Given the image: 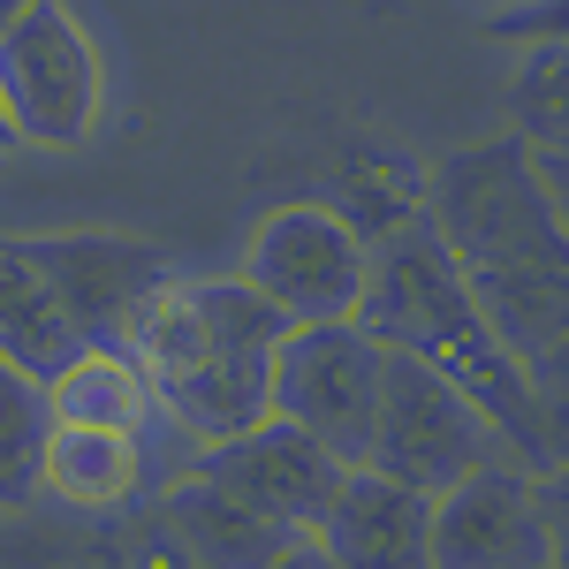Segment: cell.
<instances>
[{"label":"cell","mask_w":569,"mask_h":569,"mask_svg":"<svg viewBox=\"0 0 569 569\" xmlns=\"http://www.w3.org/2000/svg\"><path fill=\"white\" fill-rule=\"evenodd\" d=\"M426 228L456 266L463 297L479 305L493 342L517 357L531 388L562 410L569 365V236L562 198L531 176V152L517 137H486L433 160L426 176Z\"/></svg>","instance_id":"obj_1"},{"label":"cell","mask_w":569,"mask_h":569,"mask_svg":"<svg viewBox=\"0 0 569 569\" xmlns=\"http://www.w3.org/2000/svg\"><path fill=\"white\" fill-rule=\"evenodd\" d=\"M357 327L380 350H402L426 372H440L501 433L517 471H531V479L562 471V410L517 372V357L493 342V327L463 297V281H456V266L440 251V236L426 228V213H402L372 243V289H365Z\"/></svg>","instance_id":"obj_2"},{"label":"cell","mask_w":569,"mask_h":569,"mask_svg":"<svg viewBox=\"0 0 569 569\" xmlns=\"http://www.w3.org/2000/svg\"><path fill=\"white\" fill-rule=\"evenodd\" d=\"M198 311H206L198 350L152 388V410H168L198 448H213V440H236L266 418V372H273L289 319L266 305L259 289H243L236 273L198 281Z\"/></svg>","instance_id":"obj_3"},{"label":"cell","mask_w":569,"mask_h":569,"mask_svg":"<svg viewBox=\"0 0 569 569\" xmlns=\"http://www.w3.org/2000/svg\"><path fill=\"white\" fill-rule=\"evenodd\" d=\"M486 463H509V448L479 410L440 372H426L418 357H402V350L380 357V402H372V433H365V471H380V479L433 501V493H448L456 479H471Z\"/></svg>","instance_id":"obj_4"},{"label":"cell","mask_w":569,"mask_h":569,"mask_svg":"<svg viewBox=\"0 0 569 569\" xmlns=\"http://www.w3.org/2000/svg\"><path fill=\"white\" fill-rule=\"evenodd\" d=\"M99 107H107V69L84 23L61 0H31L0 39V137L39 152H77L99 130Z\"/></svg>","instance_id":"obj_5"},{"label":"cell","mask_w":569,"mask_h":569,"mask_svg":"<svg viewBox=\"0 0 569 569\" xmlns=\"http://www.w3.org/2000/svg\"><path fill=\"white\" fill-rule=\"evenodd\" d=\"M243 289H259L289 327H335L365 311L372 236L335 206H273L243 251Z\"/></svg>","instance_id":"obj_6"},{"label":"cell","mask_w":569,"mask_h":569,"mask_svg":"<svg viewBox=\"0 0 569 569\" xmlns=\"http://www.w3.org/2000/svg\"><path fill=\"white\" fill-rule=\"evenodd\" d=\"M380 342L357 327V319H335V327H289L281 350H273V372H266V418L311 433L327 456L342 463H365V433H372V402H380Z\"/></svg>","instance_id":"obj_7"},{"label":"cell","mask_w":569,"mask_h":569,"mask_svg":"<svg viewBox=\"0 0 569 569\" xmlns=\"http://www.w3.org/2000/svg\"><path fill=\"white\" fill-rule=\"evenodd\" d=\"M555 562H562L555 479H531L517 463H486L448 493H433V569H555Z\"/></svg>","instance_id":"obj_8"},{"label":"cell","mask_w":569,"mask_h":569,"mask_svg":"<svg viewBox=\"0 0 569 569\" xmlns=\"http://www.w3.org/2000/svg\"><path fill=\"white\" fill-rule=\"evenodd\" d=\"M16 243L53 281V297L77 319L84 350H122L137 311L152 305V289L176 273V259L160 243L122 236V228H69V236H16Z\"/></svg>","instance_id":"obj_9"},{"label":"cell","mask_w":569,"mask_h":569,"mask_svg":"<svg viewBox=\"0 0 569 569\" xmlns=\"http://www.w3.org/2000/svg\"><path fill=\"white\" fill-rule=\"evenodd\" d=\"M342 471H350L342 456H327L311 433L281 426V418H259L251 433L213 440L198 456V479H213L228 501H243L251 517H266L273 531H289V539H311L319 531Z\"/></svg>","instance_id":"obj_10"},{"label":"cell","mask_w":569,"mask_h":569,"mask_svg":"<svg viewBox=\"0 0 569 569\" xmlns=\"http://www.w3.org/2000/svg\"><path fill=\"white\" fill-rule=\"evenodd\" d=\"M311 547L335 569H433V501L380 471H342Z\"/></svg>","instance_id":"obj_11"},{"label":"cell","mask_w":569,"mask_h":569,"mask_svg":"<svg viewBox=\"0 0 569 569\" xmlns=\"http://www.w3.org/2000/svg\"><path fill=\"white\" fill-rule=\"evenodd\" d=\"M160 531L176 539V555L190 569H273L289 531H273L266 517H251L243 501H228L213 479H176L160 493Z\"/></svg>","instance_id":"obj_12"},{"label":"cell","mask_w":569,"mask_h":569,"mask_svg":"<svg viewBox=\"0 0 569 569\" xmlns=\"http://www.w3.org/2000/svg\"><path fill=\"white\" fill-rule=\"evenodd\" d=\"M77 350H84V335H77V319L61 311L53 281L31 266V251H23L16 236H0V365H16L23 380L46 388Z\"/></svg>","instance_id":"obj_13"},{"label":"cell","mask_w":569,"mask_h":569,"mask_svg":"<svg viewBox=\"0 0 569 569\" xmlns=\"http://www.w3.org/2000/svg\"><path fill=\"white\" fill-rule=\"evenodd\" d=\"M144 479V448L137 433H99V426H53L39 463V493L69 509H122Z\"/></svg>","instance_id":"obj_14"},{"label":"cell","mask_w":569,"mask_h":569,"mask_svg":"<svg viewBox=\"0 0 569 569\" xmlns=\"http://www.w3.org/2000/svg\"><path fill=\"white\" fill-rule=\"evenodd\" d=\"M46 410L53 426H99V433H144L152 418V388L122 350H77L53 380H46Z\"/></svg>","instance_id":"obj_15"},{"label":"cell","mask_w":569,"mask_h":569,"mask_svg":"<svg viewBox=\"0 0 569 569\" xmlns=\"http://www.w3.org/2000/svg\"><path fill=\"white\" fill-rule=\"evenodd\" d=\"M46 433H53L46 388L23 380L16 365H0V509H31V501H39Z\"/></svg>","instance_id":"obj_16"},{"label":"cell","mask_w":569,"mask_h":569,"mask_svg":"<svg viewBox=\"0 0 569 569\" xmlns=\"http://www.w3.org/2000/svg\"><path fill=\"white\" fill-rule=\"evenodd\" d=\"M509 107H517V144H525L531 160H562L569 144V122H562V39H539L525 69H517V91H509Z\"/></svg>","instance_id":"obj_17"},{"label":"cell","mask_w":569,"mask_h":569,"mask_svg":"<svg viewBox=\"0 0 569 569\" xmlns=\"http://www.w3.org/2000/svg\"><path fill=\"white\" fill-rule=\"evenodd\" d=\"M273 569H335V562H327V555H319L311 539H289V547H281V562H273Z\"/></svg>","instance_id":"obj_18"},{"label":"cell","mask_w":569,"mask_h":569,"mask_svg":"<svg viewBox=\"0 0 569 569\" xmlns=\"http://www.w3.org/2000/svg\"><path fill=\"white\" fill-rule=\"evenodd\" d=\"M23 8H31V0H0V39H8V23H16Z\"/></svg>","instance_id":"obj_19"},{"label":"cell","mask_w":569,"mask_h":569,"mask_svg":"<svg viewBox=\"0 0 569 569\" xmlns=\"http://www.w3.org/2000/svg\"><path fill=\"white\" fill-rule=\"evenodd\" d=\"M0 160H8V144H0Z\"/></svg>","instance_id":"obj_20"},{"label":"cell","mask_w":569,"mask_h":569,"mask_svg":"<svg viewBox=\"0 0 569 569\" xmlns=\"http://www.w3.org/2000/svg\"><path fill=\"white\" fill-rule=\"evenodd\" d=\"M0 144H8V137H0Z\"/></svg>","instance_id":"obj_21"}]
</instances>
